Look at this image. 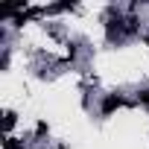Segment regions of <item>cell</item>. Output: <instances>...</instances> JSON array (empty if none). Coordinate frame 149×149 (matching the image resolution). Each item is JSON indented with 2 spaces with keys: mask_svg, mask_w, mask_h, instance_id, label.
<instances>
[{
  "mask_svg": "<svg viewBox=\"0 0 149 149\" xmlns=\"http://www.w3.org/2000/svg\"><path fill=\"white\" fill-rule=\"evenodd\" d=\"M123 35H126V21L120 15H111L105 21V38H108V44H120Z\"/></svg>",
  "mask_w": 149,
  "mask_h": 149,
  "instance_id": "cell-1",
  "label": "cell"
},
{
  "mask_svg": "<svg viewBox=\"0 0 149 149\" xmlns=\"http://www.w3.org/2000/svg\"><path fill=\"white\" fill-rule=\"evenodd\" d=\"M123 102H126V100H123L120 94H105V100H102V108H100V111L108 117V114H114V111H117Z\"/></svg>",
  "mask_w": 149,
  "mask_h": 149,
  "instance_id": "cell-2",
  "label": "cell"
},
{
  "mask_svg": "<svg viewBox=\"0 0 149 149\" xmlns=\"http://www.w3.org/2000/svg\"><path fill=\"white\" fill-rule=\"evenodd\" d=\"M15 123H18V114H15V111H6V114H3V132L9 134V132L15 129Z\"/></svg>",
  "mask_w": 149,
  "mask_h": 149,
  "instance_id": "cell-3",
  "label": "cell"
},
{
  "mask_svg": "<svg viewBox=\"0 0 149 149\" xmlns=\"http://www.w3.org/2000/svg\"><path fill=\"white\" fill-rule=\"evenodd\" d=\"M3 149H26V146H24V140H18V137H6V140H3Z\"/></svg>",
  "mask_w": 149,
  "mask_h": 149,
  "instance_id": "cell-4",
  "label": "cell"
},
{
  "mask_svg": "<svg viewBox=\"0 0 149 149\" xmlns=\"http://www.w3.org/2000/svg\"><path fill=\"white\" fill-rule=\"evenodd\" d=\"M137 32V21L134 18H126V35H134Z\"/></svg>",
  "mask_w": 149,
  "mask_h": 149,
  "instance_id": "cell-5",
  "label": "cell"
},
{
  "mask_svg": "<svg viewBox=\"0 0 149 149\" xmlns=\"http://www.w3.org/2000/svg\"><path fill=\"white\" fill-rule=\"evenodd\" d=\"M137 100H140V102H146V105H149V91H140V94H137Z\"/></svg>",
  "mask_w": 149,
  "mask_h": 149,
  "instance_id": "cell-6",
  "label": "cell"
}]
</instances>
